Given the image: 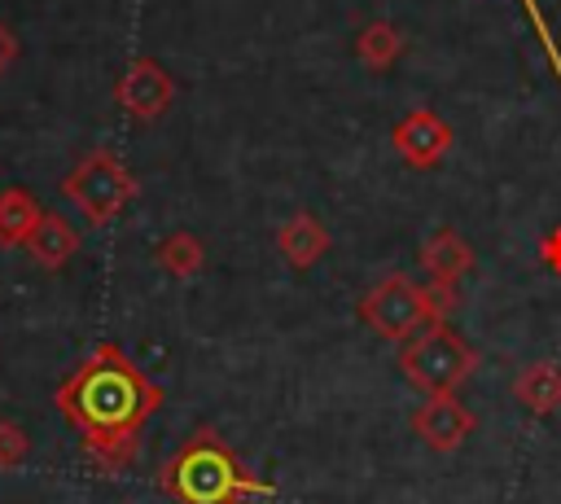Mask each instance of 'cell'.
Masks as SVG:
<instances>
[{"mask_svg":"<svg viewBox=\"0 0 561 504\" xmlns=\"http://www.w3.org/2000/svg\"><path fill=\"white\" fill-rule=\"evenodd\" d=\"M513 399H517V408H526L530 416H552V412L561 408V364L535 359V364L517 368V377H513Z\"/></svg>","mask_w":561,"mask_h":504,"instance_id":"11","label":"cell"},{"mask_svg":"<svg viewBox=\"0 0 561 504\" xmlns=\"http://www.w3.org/2000/svg\"><path fill=\"white\" fill-rule=\"evenodd\" d=\"M114 101L136 118V123H153L171 110L175 101V79L167 75V66H158L153 57H136L123 79L114 83Z\"/></svg>","mask_w":561,"mask_h":504,"instance_id":"7","label":"cell"},{"mask_svg":"<svg viewBox=\"0 0 561 504\" xmlns=\"http://www.w3.org/2000/svg\"><path fill=\"white\" fill-rule=\"evenodd\" d=\"M539 263H543L552 276H561V224L539 237Z\"/></svg>","mask_w":561,"mask_h":504,"instance_id":"18","label":"cell"},{"mask_svg":"<svg viewBox=\"0 0 561 504\" xmlns=\"http://www.w3.org/2000/svg\"><path fill=\"white\" fill-rule=\"evenodd\" d=\"M158 263H162V272H171L175 280H184V276H197L202 272V263H206V245L193 237V232H171V237H162L158 241Z\"/></svg>","mask_w":561,"mask_h":504,"instance_id":"15","label":"cell"},{"mask_svg":"<svg viewBox=\"0 0 561 504\" xmlns=\"http://www.w3.org/2000/svg\"><path fill=\"white\" fill-rule=\"evenodd\" d=\"M22 456H26V434H22V425L0 421V469L18 465Z\"/></svg>","mask_w":561,"mask_h":504,"instance_id":"17","label":"cell"},{"mask_svg":"<svg viewBox=\"0 0 561 504\" xmlns=\"http://www.w3.org/2000/svg\"><path fill=\"white\" fill-rule=\"evenodd\" d=\"M399 373L425 399L430 394H456L478 373V351L447 320H434L399 346Z\"/></svg>","mask_w":561,"mask_h":504,"instance_id":"3","label":"cell"},{"mask_svg":"<svg viewBox=\"0 0 561 504\" xmlns=\"http://www.w3.org/2000/svg\"><path fill=\"white\" fill-rule=\"evenodd\" d=\"M61 416L83 434V447L101 473H118L140 451L145 421L162 408V386L149 381L123 346L101 342L92 355L57 386Z\"/></svg>","mask_w":561,"mask_h":504,"instance_id":"1","label":"cell"},{"mask_svg":"<svg viewBox=\"0 0 561 504\" xmlns=\"http://www.w3.org/2000/svg\"><path fill=\"white\" fill-rule=\"evenodd\" d=\"M333 245V232L324 228V219H316L311 210H294L280 228H276V250L294 272L316 267Z\"/></svg>","mask_w":561,"mask_h":504,"instance_id":"10","label":"cell"},{"mask_svg":"<svg viewBox=\"0 0 561 504\" xmlns=\"http://www.w3.org/2000/svg\"><path fill=\"white\" fill-rule=\"evenodd\" d=\"M359 320L368 324L373 337L403 346V342L416 337L425 324L443 320V311H438L430 285L412 280L408 272H390V276H381V280L359 298Z\"/></svg>","mask_w":561,"mask_h":504,"instance_id":"4","label":"cell"},{"mask_svg":"<svg viewBox=\"0 0 561 504\" xmlns=\"http://www.w3.org/2000/svg\"><path fill=\"white\" fill-rule=\"evenodd\" d=\"M158 486L175 504H245L250 495H267L272 486L254 478L241 456L210 429L197 425L162 465Z\"/></svg>","mask_w":561,"mask_h":504,"instance_id":"2","label":"cell"},{"mask_svg":"<svg viewBox=\"0 0 561 504\" xmlns=\"http://www.w3.org/2000/svg\"><path fill=\"white\" fill-rule=\"evenodd\" d=\"M351 48H355V57H359V66H364V70L386 75V70L408 53V39H403V31H399L394 22L373 18V22H364V26L355 31Z\"/></svg>","mask_w":561,"mask_h":504,"instance_id":"12","label":"cell"},{"mask_svg":"<svg viewBox=\"0 0 561 504\" xmlns=\"http://www.w3.org/2000/svg\"><path fill=\"white\" fill-rule=\"evenodd\" d=\"M39 206L26 188H4L0 193V245H26V237L39 224Z\"/></svg>","mask_w":561,"mask_h":504,"instance_id":"14","label":"cell"},{"mask_svg":"<svg viewBox=\"0 0 561 504\" xmlns=\"http://www.w3.org/2000/svg\"><path fill=\"white\" fill-rule=\"evenodd\" d=\"M412 429L430 451H456L465 447V438L478 429V416L456 399V394H430L416 412H412Z\"/></svg>","mask_w":561,"mask_h":504,"instance_id":"8","label":"cell"},{"mask_svg":"<svg viewBox=\"0 0 561 504\" xmlns=\"http://www.w3.org/2000/svg\"><path fill=\"white\" fill-rule=\"evenodd\" d=\"M390 145H394V153H399L412 171H434V167L451 153L456 131H451V123H447L438 110L416 105V110H408V114L390 127Z\"/></svg>","mask_w":561,"mask_h":504,"instance_id":"6","label":"cell"},{"mask_svg":"<svg viewBox=\"0 0 561 504\" xmlns=\"http://www.w3.org/2000/svg\"><path fill=\"white\" fill-rule=\"evenodd\" d=\"M13 57H18V39H13V31L0 22V75L13 66Z\"/></svg>","mask_w":561,"mask_h":504,"instance_id":"19","label":"cell"},{"mask_svg":"<svg viewBox=\"0 0 561 504\" xmlns=\"http://www.w3.org/2000/svg\"><path fill=\"white\" fill-rule=\"evenodd\" d=\"M136 175L110 153V149H92L88 158H79V167L61 180V193L83 210L88 224H110L131 197H136Z\"/></svg>","mask_w":561,"mask_h":504,"instance_id":"5","label":"cell"},{"mask_svg":"<svg viewBox=\"0 0 561 504\" xmlns=\"http://www.w3.org/2000/svg\"><path fill=\"white\" fill-rule=\"evenodd\" d=\"M26 250H31V259H35L39 267H61V263H70V254L79 250V232H75L61 215H39L35 232L26 237Z\"/></svg>","mask_w":561,"mask_h":504,"instance_id":"13","label":"cell"},{"mask_svg":"<svg viewBox=\"0 0 561 504\" xmlns=\"http://www.w3.org/2000/svg\"><path fill=\"white\" fill-rule=\"evenodd\" d=\"M522 9H526V18H530V26H535V35H539V48H543V57H548V66H552V75H557V83H561V48H557V35H552V26H548V18L539 13V4H535V0H522Z\"/></svg>","mask_w":561,"mask_h":504,"instance_id":"16","label":"cell"},{"mask_svg":"<svg viewBox=\"0 0 561 504\" xmlns=\"http://www.w3.org/2000/svg\"><path fill=\"white\" fill-rule=\"evenodd\" d=\"M421 267H425V285H434V289H451V294H460V280L473 272V263H478V254H473V245L456 232V228H434L425 241H421Z\"/></svg>","mask_w":561,"mask_h":504,"instance_id":"9","label":"cell"}]
</instances>
